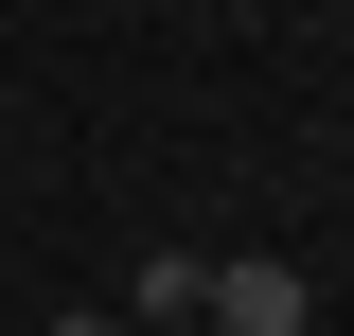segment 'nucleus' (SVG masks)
<instances>
[{
	"label": "nucleus",
	"mask_w": 354,
	"mask_h": 336,
	"mask_svg": "<svg viewBox=\"0 0 354 336\" xmlns=\"http://www.w3.org/2000/svg\"><path fill=\"white\" fill-rule=\"evenodd\" d=\"M53 336H124V319H53Z\"/></svg>",
	"instance_id": "obj_2"
},
{
	"label": "nucleus",
	"mask_w": 354,
	"mask_h": 336,
	"mask_svg": "<svg viewBox=\"0 0 354 336\" xmlns=\"http://www.w3.org/2000/svg\"><path fill=\"white\" fill-rule=\"evenodd\" d=\"M195 336H319V283H301V265H213Z\"/></svg>",
	"instance_id": "obj_1"
}]
</instances>
